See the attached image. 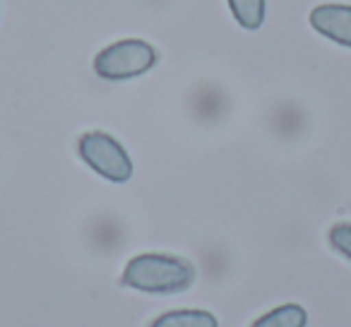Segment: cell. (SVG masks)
Here are the masks:
<instances>
[{
	"instance_id": "7a4b0ae2",
	"label": "cell",
	"mask_w": 351,
	"mask_h": 327,
	"mask_svg": "<svg viewBox=\"0 0 351 327\" xmlns=\"http://www.w3.org/2000/svg\"><path fill=\"white\" fill-rule=\"evenodd\" d=\"M159 60L156 49L145 39H121L99 51L94 58V73L108 82L135 80L149 73Z\"/></svg>"
},
{
	"instance_id": "277c9868",
	"label": "cell",
	"mask_w": 351,
	"mask_h": 327,
	"mask_svg": "<svg viewBox=\"0 0 351 327\" xmlns=\"http://www.w3.org/2000/svg\"><path fill=\"white\" fill-rule=\"evenodd\" d=\"M311 27L325 39L351 49V5L346 3H322L313 8Z\"/></svg>"
},
{
	"instance_id": "8992f818",
	"label": "cell",
	"mask_w": 351,
	"mask_h": 327,
	"mask_svg": "<svg viewBox=\"0 0 351 327\" xmlns=\"http://www.w3.org/2000/svg\"><path fill=\"white\" fill-rule=\"evenodd\" d=\"M149 327H219L210 311H171L159 315Z\"/></svg>"
},
{
	"instance_id": "6da1fadb",
	"label": "cell",
	"mask_w": 351,
	"mask_h": 327,
	"mask_svg": "<svg viewBox=\"0 0 351 327\" xmlns=\"http://www.w3.org/2000/svg\"><path fill=\"white\" fill-rule=\"evenodd\" d=\"M197 269L191 260L164 253H142L123 269L121 282L147 293H181L195 284Z\"/></svg>"
},
{
	"instance_id": "52a82bcc",
	"label": "cell",
	"mask_w": 351,
	"mask_h": 327,
	"mask_svg": "<svg viewBox=\"0 0 351 327\" xmlns=\"http://www.w3.org/2000/svg\"><path fill=\"white\" fill-rule=\"evenodd\" d=\"M229 8L243 29H258L265 22V12H267L265 0H229Z\"/></svg>"
},
{
	"instance_id": "ba28073f",
	"label": "cell",
	"mask_w": 351,
	"mask_h": 327,
	"mask_svg": "<svg viewBox=\"0 0 351 327\" xmlns=\"http://www.w3.org/2000/svg\"><path fill=\"white\" fill-rule=\"evenodd\" d=\"M330 245L346 260H351V224H335L327 234Z\"/></svg>"
},
{
	"instance_id": "3957f363",
	"label": "cell",
	"mask_w": 351,
	"mask_h": 327,
	"mask_svg": "<svg viewBox=\"0 0 351 327\" xmlns=\"http://www.w3.org/2000/svg\"><path fill=\"white\" fill-rule=\"evenodd\" d=\"M77 152L82 161L111 183H125L132 176V161L125 147L104 130H89L77 140Z\"/></svg>"
},
{
	"instance_id": "5b68a950",
	"label": "cell",
	"mask_w": 351,
	"mask_h": 327,
	"mask_svg": "<svg viewBox=\"0 0 351 327\" xmlns=\"http://www.w3.org/2000/svg\"><path fill=\"white\" fill-rule=\"evenodd\" d=\"M308 313L298 303H284L274 311L265 313L263 317L253 322L250 327H306Z\"/></svg>"
}]
</instances>
